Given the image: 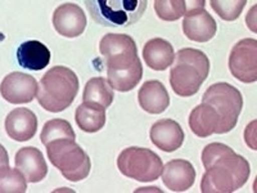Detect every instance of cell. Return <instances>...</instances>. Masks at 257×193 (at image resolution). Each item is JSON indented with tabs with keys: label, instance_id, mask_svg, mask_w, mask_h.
<instances>
[{
	"label": "cell",
	"instance_id": "6da1fadb",
	"mask_svg": "<svg viewBox=\"0 0 257 193\" xmlns=\"http://www.w3.org/2000/svg\"><path fill=\"white\" fill-rule=\"evenodd\" d=\"M202 193H231L242 188L251 174L248 161L226 144L211 143L202 151Z\"/></svg>",
	"mask_w": 257,
	"mask_h": 193
},
{
	"label": "cell",
	"instance_id": "7a4b0ae2",
	"mask_svg": "<svg viewBox=\"0 0 257 193\" xmlns=\"http://www.w3.org/2000/svg\"><path fill=\"white\" fill-rule=\"evenodd\" d=\"M79 91V79L71 68L52 67L38 85L39 105L49 112H62L68 109Z\"/></svg>",
	"mask_w": 257,
	"mask_h": 193
},
{
	"label": "cell",
	"instance_id": "3957f363",
	"mask_svg": "<svg viewBox=\"0 0 257 193\" xmlns=\"http://www.w3.org/2000/svg\"><path fill=\"white\" fill-rule=\"evenodd\" d=\"M210 72V59L205 53L184 48L176 53V62L170 71V84L178 95L192 96L199 90Z\"/></svg>",
	"mask_w": 257,
	"mask_h": 193
},
{
	"label": "cell",
	"instance_id": "277c9868",
	"mask_svg": "<svg viewBox=\"0 0 257 193\" xmlns=\"http://www.w3.org/2000/svg\"><path fill=\"white\" fill-rule=\"evenodd\" d=\"M85 4L96 24L118 27L141 20L148 3L147 0H88Z\"/></svg>",
	"mask_w": 257,
	"mask_h": 193
},
{
	"label": "cell",
	"instance_id": "5b68a950",
	"mask_svg": "<svg viewBox=\"0 0 257 193\" xmlns=\"http://www.w3.org/2000/svg\"><path fill=\"white\" fill-rule=\"evenodd\" d=\"M48 158L70 181H80L89 175L91 162L84 149L72 139H58L47 144Z\"/></svg>",
	"mask_w": 257,
	"mask_h": 193
},
{
	"label": "cell",
	"instance_id": "8992f818",
	"mask_svg": "<svg viewBox=\"0 0 257 193\" xmlns=\"http://www.w3.org/2000/svg\"><path fill=\"white\" fill-rule=\"evenodd\" d=\"M202 103L210 105L220 116L216 134L231 132L238 123L243 107V96L235 86L228 82L212 84L202 96Z\"/></svg>",
	"mask_w": 257,
	"mask_h": 193
},
{
	"label": "cell",
	"instance_id": "52a82bcc",
	"mask_svg": "<svg viewBox=\"0 0 257 193\" xmlns=\"http://www.w3.org/2000/svg\"><path fill=\"white\" fill-rule=\"evenodd\" d=\"M117 167L121 174L138 181H153L162 173V160L148 148L128 147L117 158Z\"/></svg>",
	"mask_w": 257,
	"mask_h": 193
},
{
	"label": "cell",
	"instance_id": "ba28073f",
	"mask_svg": "<svg viewBox=\"0 0 257 193\" xmlns=\"http://www.w3.org/2000/svg\"><path fill=\"white\" fill-rule=\"evenodd\" d=\"M99 50L104 57L107 72H121L128 70L139 61L134 39L125 34H107L103 36Z\"/></svg>",
	"mask_w": 257,
	"mask_h": 193
},
{
	"label": "cell",
	"instance_id": "9c48e42d",
	"mask_svg": "<svg viewBox=\"0 0 257 193\" xmlns=\"http://www.w3.org/2000/svg\"><path fill=\"white\" fill-rule=\"evenodd\" d=\"M183 21V31L189 40L206 43L216 35L217 24L205 9V2H187V13Z\"/></svg>",
	"mask_w": 257,
	"mask_h": 193
},
{
	"label": "cell",
	"instance_id": "30bf717a",
	"mask_svg": "<svg viewBox=\"0 0 257 193\" xmlns=\"http://www.w3.org/2000/svg\"><path fill=\"white\" fill-rule=\"evenodd\" d=\"M229 70L239 81L251 84L257 80V40L243 39L234 45L229 56Z\"/></svg>",
	"mask_w": 257,
	"mask_h": 193
},
{
	"label": "cell",
	"instance_id": "8fae6325",
	"mask_svg": "<svg viewBox=\"0 0 257 193\" xmlns=\"http://www.w3.org/2000/svg\"><path fill=\"white\" fill-rule=\"evenodd\" d=\"M38 93V81L27 73L12 72L0 84V94L12 105H24L34 101Z\"/></svg>",
	"mask_w": 257,
	"mask_h": 193
},
{
	"label": "cell",
	"instance_id": "7c38bea8",
	"mask_svg": "<svg viewBox=\"0 0 257 193\" xmlns=\"http://www.w3.org/2000/svg\"><path fill=\"white\" fill-rule=\"evenodd\" d=\"M53 26L64 38H77L86 27V16L77 4L64 3L54 11Z\"/></svg>",
	"mask_w": 257,
	"mask_h": 193
},
{
	"label": "cell",
	"instance_id": "4fadbf2b",
	"mask_svg": "<svg viewBox=\"0 0 257 193\" xmlns=\"http://www.w3.org/2000/svg\"><path fill=\"white\" fill-rule=\"evenodd\" d=\"M16 169L21 171L29 183H39L47 176L48 165L44 156L35 147L21 148L15 157Z\"/></svg>",
	"mask_w": 257,
	"mask_h": 193
},
{
	"label": "cell",
	"instance_id": "5bb4252c",
	"mask_svg": "<svg viewBox=\"0 0 257 193\" xmlns=\"http://www.w3.org/2000/svg\"><path fill=\"white\" fill-rule=\"evenodd\" d=\"M162 180L171 192H185L196 180V169L187 160H171L162 167Z\"/></svg>",
	"mask_w": 257,
	"mask_h": 193
},
{
	"label": "cell",
	"instance_id": "9a60e30c",
	"mask_svg": "<svg viewBox=\"0 0 257 193\" xmlns=\"http://www.w3.org/2000/svg\"><path fill=\"white\" fill-rule=\"evenodd\" d=\"M149 135L152 143L165 152H174L180 148L185 138L181 126L171 119L158 120L153 124Z\"/></svg>",
	"mask_w": 257,
	"mask_h": 193
},
{
	"label": "cell",
	"instance_id": "2e32d148",
	"mask_svg": "<svg viewBox=\"0 0 257 193\" xmlns=\"http://www.w3.org/2000/svg\"><path fill=\"white\" fill-rule=\"evenodd\" d=\"M6 130L15 141H30L38 130V117L29 109L13 110L6 119Z\"/></svg>",
	"mask_w": 257,
	"mask_h": 193
},
{
	"label": "cell",
	"instance_id": "e0dca14e",
	"mask_svg": "<svg viewBox=\"0 0 257 193\" xmlns=\"http://www.w3.org/2000/svg\"><path fill=\"white\" fill-rule=\"evenodd\" d=\"M138 100L142 109L152 115L162 114L170 105V95L165 85L157 80L144 82L143 86L139 89Z\"/></svg>",
	"mask_w": 257,
	"mask_h": 193
},
{
	"label": "cell",
	"instance_id": "ac0fdd59",
	"mask_svg": "<svg viewBox=\"0 0 257 193\" xmlns=\"http://www.w3.org/2000/svg\"><path fill=\"white\" fill-rule=\"evenodd\" d=\"M143 58L149 68L165 71L174 63L175 52L169 41L162 38H155L147 41L144 45Z\"/></svg>",
	"mask_w": 257,
	"mask_h": 193
},
{
	"label": "cell",
	"instance_id": "d6986e66",
	"mask_svg": "<svg viewBox=\"0 0 257 193\" xmlns=\"http://www.w3.org/2000/svg\"><path fill=\"white\" fill-rule=\"evenodd\" d=\"M50 50L38 40L25 41L17 49V61L20 66L31 71H40L50 62Z\"/></svg>",
	"mask_w": 257,
	"mask_h": 193
},
{
	"label": "cell",
	"instance_id": "ffe728a7",
	"mask_svg": "<svg viewBox=\"0 0 257 193\" xmlns=\"http://www.w3.org/2000/svg\"><path fill=\"white\" fill-rule=\"evenodd\" d=\"M220 116L213 107L202 103L197 106L189 115V128L193 134L199 138H207L217 133Z\"/></svg>",
	"mask_w": 257,
	"mask_h": 193
},
{
	"label": "cell",
	"instance_id": "44dd1931",
	"mask_svg": "<svg viewBox=\"0 0 257 193\" xmlns=\"http://www.w3.org/2000/svg\"><path fill=\"white\" fill-rule=\"evenodd\" d=\"M76 124L82 132L96 133L105 124V109L93 102H84L76 109Z\"/></svg>",
	"mask_w": 257,
	"mask_h": 193
},
{
	"label": "cell",
	"instance_id": "7402d4cb",
	"mask_svg": "<svg viewBox=\"0 0 257 193\" xmlns=\"http://www.w3.org/2000/svg\"><path fill=\"white\" fill-rule=\"evenodd\" d=\"M84 102H93L103 106L104 109L109 107L113 102V89L104 77H93L85 85Z\"/></svg>",
	"mask_w": 257,
	"mask_h": 193
},
{
	"label": "cell",
	"instance_id": "603a6c76",
	"mask_svg": "<svg viewBox=\"0 0 257 193\" xmlns=\"http://www.w3.org/2000/svg\"><path fill=\"white\" fill-rule=\"evenodd\" d=\"M143 76V66L141 59L128 70L121 72H107V81L111 88L118 91H130L139 84Z\"/></svg>",
	"mask_w": 257,
	"mask_h": 193
},
{
	"label": "cell",
	"instance_id": "cb8c5ba5",
	"mask_svg": "<svg viewBox=\"0 0 257 193\" xmlns=\"http://www.w3.org/2000/svg\"><path fill=\"white\" fill-rule=\"evenodd\" d=\"M75 138H76V135H75L71 124L63 119H53V120L45 123L40 134V141L44 146H47L53 141H58V139H72V141H75Z\"/></svg>",
	"mask_w": 257,
	"mask_h": 193
},
{
	"label": "cell",
	"instance_id": "d4e9b609",
	"mask_svg": "<svg viewBox=\"0 0 257 193\" xmlns=\"http://www.w3.org/2000/svg\"><path fill=\"white\" fill-rule=\"evenodd\" d=\"M27 189V181L17 169L9 166L0 167V193H24Z\"/></svg>",
	"mask_w": 257,
	"mask_h": 193
},
{
	"label": "cell",
	"instance_id": "484cf974",
	"mask_svg": "<svg viewBox=\"0 0 257 193\" xmlns=\"http://www.w3.org/2000/svg\"><path fill=\"white\" fill-rule=\"evenodd\" d=\"M155 11L158 17L164 21H176L187 13L185 0H156Z\"/></svg>",
	"mask_w": 257,
	"mask_h": 193
},
{
	"label": "cell",
	"instance_id": "4316f807",
	"mask_svg": "<svg viewBox=\"0 0 257 193\" xmlns=\"http://www.w3.org/2000/svg\"><path fill=\"white\" fill-rule=\"evenodd\" d=\"M210 4L220 18L225 21H234L239 17L247 2L245 0H231V2L211 0Z\"/></svg>",
	"mask_w": 257,
	"mask_h": 193
},
{
	"label": "cell",
	"instance_id": "83f0119b",
	"mask_svg": "<svg viewBox=\"0 0 257 193\" xmlns=\"http://www.w3.org/2000/svg\"><path fill=\"white\" fill-rule=\"evenodd\" d=\"M8 165H9L8 152H7V149L0 144V167L8 166Z\"/></svg>",
	"mask_w": 257,
	"mask_h": 193
}]
</instances>
